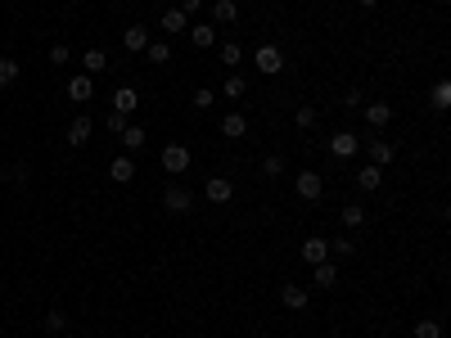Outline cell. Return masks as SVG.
Instances as JSON below:
<instances>
[{"label": "cell", "mask_w": 451, "mask_h": 338, "mask_svg": "<svg viewBox=\"0 0 451 338\" xmlns=\"http://www.w3.org/2000/svg\"><path fill=\"white\" fill-rule=\"evenodd\" d=\"M253 64H258V72H262V77H275V72L285 68V54H280V45H258Z\"/></svg>", "instance_id": "1"}, {"label": "cell", "mask_w": 451, "mask_h": 338, "mask_svg": "<svg viewBox=\"0 0 451 338\" xmlns=\"http://www.w3.org/2000/svg\"><path fill=\"white\" fill-rule=\"evenodd\" d=\"M294 190H298V199L316 203V199L325 194V180H321V172H298V176H294Z\"/></svg>", "instance_id": "2"}, {"label": "cell", "mask_w": 451, "mask_h": 338, "mask_svg": "<svg viewBox=\"0 0 451 338\" xmlns=\"http://www.w3.org/2000/svg\"><path fill=\"white\" fill-rule=\"evenodd\" d=\"M163 208L172 212V216H185L190 208H194V194L185 185H167V194H163Z\"/></svg>", "instance_id": "3"}, {"label": "cell", "mask_w": 451, "mask_h": 338, "mask_svg": "<svg viewBox=\"0 0 451 338\" xmlns=\"http://www.w3.org/2000/svg\"><path fill=\"white\" fill-rule=\"evenodd\" d=\"M158 158H163V167H167V172H172V176L190 172V149H185V144H167V149L158 153Z\"/></svg>", "instance_id": "4"}, {"label": "cell", "mask_w": 451, "mask_h": 338, "mask_svg": "<svg viewBox=\"0 0 451 338\" xmlns=\"http://www.w3.org/2000/svg\"><path fill=\"white\" fill-rule=\"evenodd\" d=\"M312 303V293L302 284H280V307H289V311H302Z\"/></svg>", "instance_id": "5"}, {"label": "cell", "mask_w": 451, "mask_h": 338, "mask_svg": "<svg viewBox=\"0 0 451 338\" xmlns=\"http://www.w3.org/2000/svg\"><path fill=\"white\" fill-rule=\"evenodd\" d=\"M108 176H113L118 185H131V180H136V158H131V153H118V158L108 163Z\"/></svg>", "instance_id": "6"}, {"label": "cell", "mask_w": 451, "mask_h": 338, "mask_svg": "<svg viewBox=\"0 0 451 338\" xmlns=\"http://www.w3.org/2000/svg\"><path fill=\"white\" fill-rule=\"evenodd\" d=\"M357 149H361V140L352 136V131H334V136H330V153H334V158H352Z\"/></svg>", "instance_id": "7"}, {"label": "cell", "mask_w": 451, "mask_h": 338, "mask_svg": "<svg viewBox=\"0 0 451 338\" xmlns=\"http://www.w3.org/2000/svg\"><path fill=\"white\" fill-rule=\"evenodd\" d=\"M302 262H307V267H316V262H330V239L312 235L307 244H302Z\"/></svg>", "instance_id": "8"}, {"label": "cell", "mask_w": 451, "mask_h": 338, "mask_svg": "<svg viewBox=\"0 0 451 338\" xmlns=\"http://www.w3.org/2000/svg\"><path fill=\"white\" fill-rule=\"evenodd\" d=\"M91 131H95V122H91L86 113H81V117H72V122H68V144H72V149H81V144L91 140Z\"/></svg>", "instance_id": "9"}, {"label": "cell", "mask_w": 451, "mask_h": 338, "mask_svg": "<svg viewBox=\"0 0 451 338\" xmlns=\"http://www.w3.org/2000/svg\"><path fill=\"white\" fill-rule=\"evenodd\" d=\"M190 45H194V50H212V45H217V28H212V23H194V28H190Z\"/></svg>", "instance_id": "10"}, {"label": "cell", "mask_w": 451, "mask_h": 338, "mask_svg": "<svg viewBox=\"0 0 451 338\" xmlns=\"http://www.w3.org/2000/svg\"><path fill=\"white\" fill-rule=\"evenodd\" d=\"M91 95H95V77H86V72H81V77L68 81V100H72V104H86Z\"/></svg>", "instance_id": "11"}, {"label": "cell", "mask_w": 451, "mask_h": 338, "mask_svg": "<svg viewBox=\"0 0 451 338\" xmlns=\"http://www.w3.org/2000/svg\"><path fill=\"white\" fill-rule=\"evenodd\" d=\"M365 149H370V163H375V167H388V163L397 158V144H393V140H370Z\"/></svg>", "instance_id": "12"}, {"label": "cell", "mask_w": 451, "mask_h": 338, "mask_svg": "<svg viewBox=\"0 0 451 338\" xmlns=\"http://www.w3.org/2000/svg\"><path fill=\"white\" fill-rule=\"evenodd\" d=\"M122 45H127V54H144V45H149V28H127L122 32Z\"/></svg>", "instance_id": "13"}, {"label": "cell", "mask_w": 451, "mask_h": 338, "mask_svg": "<svg viewBox=\"0 0 451 338\" xmlns=\"http://www.w3.org/2000/svg\"><path fill=\"white\" fill-rule=\"evenodd\" d=\"M158 28H163L167 36H176V32H190V14H181V9H163Z\"/></svg>", "instance_id": "14"}, {"label": "cell", "mask_w": 451, "mask_h": 338, "mask_svg": "<svg viewBox=\"0 0 451 338\" xmlns=\"http://www.w3.org/2000/svg\"><path fill=\"white\" fill-rule=\"evenodd\" d=\"M136 104H140V95H136V86H118L113 91V113H136Z\"/></svg>", "instance_id": "15"}, {"label": "cell", "mask_w": 451, "mask_h": 338, "mask_svg": "<svg viewBox=\"0 0 451 338\" xmlns=\"http://www.w3.org/2000/svg\"><path fill=\"white\" fill-rule=\"evenodd\" d=\"M222 136L226 140H244V136H249V117H244V113H226L222 117Z\"/></svg>", "instance_id": "16"}, {"label": "cell", "mask_w": 451, "mask_h": 338, "mask_svg": "<svg viewBox=\"0 0 451 338\" xmlns=\"http://www.w3.org/2000/svg\"><path fill=\"white\" fill-rule=\"evenodd\" d=\"M365 122H370L375 131L393 122V104H384V100H375V104H365Z\"/></svg>", "instance_id": "17"}, {"label": "cell", "mask_w": 451, "mask_h": 338, "mask_svg": "<svg viewBox=\"0 0 451 338\" xmlns=\"http://www.w3.org/2000/svg\"><path fill=\"white\" fill-rule=\"evenodd\" d=\"M208 199H212V203H230V199H235L230 176H208Z\"/></svg>", "instance_id": "18"}, {"label": "cell", "mask_w": 451, "mask_h": 338, "mask_svg": "<svg viewBox=\"0 0 451 338\" xmlns=\"http://www.w3.org/2000/svg\"><path fill=\"white\" fill-rule=\"evenodd\" d=\"M357 185L365 190V194H375V190L384 185V167H375V163H365L361 172H357Z\"/></svg>", "instance_id": "19"}, {"label": "cell", "mask_w": 451, "mask_h": 338, "mask_svg": "<svg viewBox=\"0 0 451 338\" xmlns=\"http://www.w3.org/2000/svg\"><path fill=\"white\" fill-rule=\"evenodd\" d=\"M212 23H217V28L239 23V5H235V0H217V5H212Z\"/></svg>", "instance_id": "20"}, {"label": "cell", "mask_w": 451, "mask_h": 338, "mask_svg": "<svg viewBox=\"0 0 451 338\" xmlns=\"http://www.w3.org/2000/svg\"><path fill=\"white\" fill-rule=\"evenodd\" d=\"M144 140H149V136H144V127H140V122H127V131H122V149H127V153H140Z\"/></svg>", "instance_id": "21"}, {"label": "cell", "mask_w": 451, "mask_h": 338, "mask_svg": "<svg viewBox=\"0 0 451 338\" xmlns=\"http://www.w3.org/2000/svg\"><path fill=\"white\" fill-rule=\"evenodd\" d=\"M429 104L438 108V113H447V108H451V81H447V77H438V81H433V91H429Z\"/></svg>", "instance_id": "22"}, {"label": "cell", "mask_w": 451, "mask_h": 338, "mask_svg": "<svg viewBox=\"0 0 451 338\" xmlns=\"http://www.w3.org/2000/svg\"><path fill=\"white\" fill-rule=\"evenodd\" d=\"M81 68H86V77H100V72L108 68V54L100 50V45H95V50H86V54H81Z\"/></svg>", "instance_id": "23"}, {"label": "cell", "mask_w": 451, "mask_h": 338, "mask_svg": "<svg viewBox=\"0 0 451 338\" xmlns=\"http://www.w3.org/2000/svg\"><path fill=\"white\" fill-rule=\"evenodd\" d=\"M338 284V267L334 262H316V289H334Z\"/></svg>", "instance_id": "24"}, {"label": "cell", "mask_w": 451, "mask_h": 338, "mask_svg": "<svg viewBox=\"0 0 451 338\" xmlns=\"http://www.w3.org/2000/svg\"><path fill=\"white\" fill-rule=\"evenodd\" d=\"M222 95H226V100H244V95H249V81H244L239 72H230L226 86H222Z\"/></svg>", "instance_id": "25"}, {"label": "cell", "mask_w": 451, "mask_h": 338, "mask_svg": "<svg viewBox=\"0 0 451 338\" xmlns=\"http://www.w3.org/2000/svg\"><path fill=\"white\" fill-rule=\"evenodd\" d=\"M338 221H343V226H348V231H357V226L365 221V208H361V203H348V208H343V212H338Z\"/></svg>", "instance_id": "26"}, {"label": "cell", "mask_w": 451, "mask_h": 338, "mask_svg": "<svg viewBox=\"0 0 451 338\" xmlns=\"http://www.w3.org/2000/svg\"><path fill=\"white\" fill-rule=\"evenodd\" d=\"M144 54H149V64H167V59H172V45H167V41H149Z\"/></svg>", "instance_id": "27"}, {"label": "cell", "mask_w": 451, "mask_h": 338, "mask_svg": "<svg viewBox=\"0 0 451 338\" xmlns=\"http://www.w3.org/2000/svg\"><path fill=\"white\" fill-rule=\"evenodd\" d=\"M18 59H0V86H14V81H18Z\"/></svg>", "instance_id": "28"}, {"label": "cell", "mask_w": 451, "mask_h": 338, "mask_svg": "<svg viewBox=\"0 0 451 338\" xmlns=\"http://www.w3.org/2000/svg\"><path fill=\"white\" fill-rule=\"evenodd\" d=\"M239 59H244V45H239V41H226V45H222V64H226V68H239Z\"/></svg>", "instance_id": "29"}, {"label": "cell", "mask_w": 451, "mask_h": 338, "mask_svg": "<svg viewBox=\"0 0 451 338\" xmlns=\"http://www.w3.org/2000/svg\"><path fill=\"white\" fill-rule=\"evenodd\" d=\"M416 338H443V325L433 316H424V320H416Z\"/></svg>", "instance_id": "30"}, {"label": "cell", "mask_w": 451, "mask_h": 338, "mask_svg": "<svg viewBox=\"0 0 451 338\" xmlns=\"http://www.w3.org/2000/svg\"><path fill=\"white\" fill-rule=\"evenodd\" d=\"M330 252H334V257H343V262H348L352 252H357V244H352L348 235H338V239H330Z\"/></svg>", "instance_id": "31"}, {"label": "cell", "mask_w": 451, "mask_h": 338, "mask_svg": "<svg viewBox=\"0 0 451 338\" xmlns=\"http://www.w3.org/2000/svg\"><path fill=\"white\" fill-rule=\"evenodd\" d=\"M45 330H50L55 338H59V334H68V316H64V311H50V316H45Z\"/></svg>", "instance_id": "32"}, {"label": "cell", "mask_w": 451, "mask_h": 338, "mask_svg": "<svg viewBox=\"0 0 451 338\" xmlns=\"http://www.w3.org/2000/svg\"><path fill=\"white\" fill-rule=\"evenodd\" d=\"M294 122H298V131H312V127H316V108H312V104H302L298 113H294Z\"/></svg>", "instance_id": "33"}, {"label": "cell", "mask_w": 451, "mask_h": 338, "mask_svg": "<svg viewBox=\"0 0 451 338\" xmlns=\"http://www.w3.org/2000/svg\"><path fill=\"white\" fill-rule=\"evenodd\" d=\"M190 104H194V108H212V104H217V91H212V86H199Z\"/></svg>", "instance_id": "34"}, {"label": "cell", "mask_w": 451, "mask_h": 338, "mask_svg": "<svg viewBox=\"0 0 451 338\" xmlns=\"http://www.w3.org/2000/svg\"><path fill=\"white\" fill-rule=\"evenodd\" d=\"M104 131H118V136H122V131H127V113H113V108H108V113H104Z\"/></svg>", "instance_id": "35"}, {"label": "cell", "mask_w": 451, "mask_h": 338, "mask_svg": "<svg viewBox=\"0 0 451 338\" xmlns=\"http://www.w3.org/2000/svg\"><path fill=\"white\" fill-rule=\"evenodd\" d=\"M9 180H14V185H28V180H32V167H28V163H14V167H9Z\"/></svg>", "instance_id": "36"}, {"label": "cell", "mask_w": 451, "mask_h": 338, "mask_svg": "<svg viewBox=\"0 0 451 338\" xmlns=\"http://www.w3.org/2000/svg\"><path fill=\"white\" fill-rule=\"evenodd\" d=\"M50 64H72V50H68L64 41H59V45H50Z\"/></svg>", "instance_id": "37"}, {"label": "cell", "mask_w": 451, "mask_h": 338, "mask_svg": "<svg viewBox=\"0 0 451 338\" xmlns=\"http://www.w3.org/2000/svg\"><path fill=\"white\" fill-rule=\"evenodd\" d=\"M280 172H285V158H275V153H271V158L262 163V176H271V180H275Z\"/></svg>", "instance_id": "38"}, {"label": "cell", "mask_w": 451, "mask_h": 338, "mask_svg": "<svg viewBox=\"0 0 451 338\" xmlns=\"http://www.w3.org/2000/svg\"><path fill=\"white\" fill-rule=\"evenodd\" d=\"M176 9H181V14H199V9H203V0H181Z\"/></svg>", "instance_id": "39"}, {"label": "cell", "mask_w": 451, "mask_h": 338, "mask_svg": "<svg viewBox=\"0 0 451 338\" xmlns=\"http://www.w3.org/2000/svg\"><path fill=\"white\" fill-rule=\"evenodd\" d=\"M357 5H365V9H375V5H379V0H357Z\"/></svg>", "instance_id": "40"}, {"label": "cell", "mask_w": 451, "mask_h": 338, "mask_svg": "<svg viewBox=\"0 0 451 338\" xmlns=\"http://www.w3.org/2000/svg\"><path fill=\"white\" fill-rule=\"evenodd\" d=\"M438 5H451V0H438Z\"/></svg>", "instance_id": "41"}, {"label": "cell", "mask_w": 451, "mask_h": 338, "mask_svg": "<svg viewBox=\"0 0 451 338\" xmlns=\"http://www.w3.org/2000/svg\"><path fill=\"white\" fill-rule=\"evenodd\" d=\"M59 338H72V334H59Z\"/></svg>", "instance_id": "42"}]
</instances>
